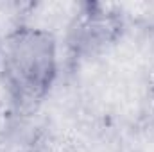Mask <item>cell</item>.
Wrapping results in <instances>:
<instances>
[{
  "label": "cell",
  "instance_id": "1",
  "mask_svg": "<svg viewBox=\"0 0 154 152\" xmlns=\"http://www.w3.org/2000/svg\"><path fill=\"white\" fill-rule=\"evenodd\" d=\"M0 79L20 111H31L50 95L59 75V47L43 27L18 25L7 32L0 52Z\"/></svg>",
  "mask_w": 154,
  "mask_h": 152
},
{
  "label": "cell",
  "instance_id": "2",
  "mask_svg": "<svg viewBox=\"0 0 154 152\" xmlns=\"http://www.w3.org/2000/svg\"><path fill=\"white\" fill-rule=\"evenodd\" d=\"M125 14L115 4L79 2L65 32V57L70 72L111 50L125 34Z\"/></svg>",
  "mask_w": 154,
  "mask_h": 152
},
{
  "label": "cell",
  "instance_id": "3",
  "mask_svg": "<svg viewBox=\"0 0 154 152\" xmlns=\"http://www.w3.org/2000/svg\"><path fill=\"white\" fill-rule=\"evenodd\" d=\"M151 91L154 93V74H152V79H151Z\"/></svg>",
  "mask_w": 154,
  "mask_h": 152
},
{
  "label": "cell",
  "instance_id": "4",
  "mask_svg": "<svg viewBox=\"0 0 154 152\" xmlns=\"http://www.w3.org/2000/svg\"><path fill=\"white\" fill-rule=\"evenodd\" d=\"M0 52H2V39H0Z\"/></svg>",
  "mask_w": 154,
  "mask_h": 152
}]
</instances>
